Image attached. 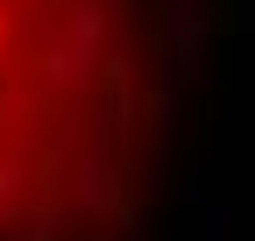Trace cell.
Instances as JSON below:
<instances>
[{
    "label": "cell",
    "mask_w": 255,
    "mask_h": 241,
    "mask_svg": "<svg viewBox=\"0 0 255 241\" xmlns=\"http://www.w3.org/2000/svg\"><path fill=\"white\" fill-rule=\"evenodd\" d=\"M220 28L227 0H0V241H170Z\"/></svg>",
    "instance_id": "cell-1"
}]
</instances>
